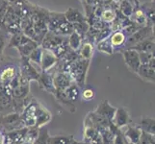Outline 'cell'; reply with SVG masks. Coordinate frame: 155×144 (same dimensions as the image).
I'll list each match as a JSON object with an SVG mask.
<instances>
[{
    "instance_id": "cell-1",
    "label": "cell",
    "mask_w": 155,
    "mask_h": 144,
    "mask_svg": "<svg viewBox=\"0 0 155 144\" xmlns=\"http://www.w3.org/2000/svg\"><path fill=\"white\" fill-rule=\"evenodd\" d=\"M90 63L91 61L78 58L74 62L62 63V69H59V70L68 73L71 77L72 81L81 88L85 86V83H86V77Z\"/></svg>"
},
{
    "instance_id": "cell-2",
    "label": "cell",
    "mask_w": 155,
    "mask_h": 144,
    "mask_svg": "<svg viewBox=\"0 0 155 144\" xmlns=\"http://www.w3.org/2000/svg\"><path fill=\"white\" fill-rule=\"evenodd\" d=\"M0 126L5 130V132L18 130L25 127L20 117V114L18 111H13L0 116Z\"/></svg>"
},
{
    "instance_id": "cell-3",
    "label": "cell",
    "mask_w": 155,
    "mask_h": 144,
    "mask_svg": "<svg viewBox=\"0 0 155 144\" xmlns=\"http://www.w3.org/2000/svg\"><path fill=\"white\" fill-rule=\"evenodd\" d=\"M149 37H154V26H143V27L136 31L134 34L128 37L124 44V49L132 48L137 43L149 38Z\"/></svg>"
},
{
    "instance_id": "cell-4",
    "label": "cell",
    "mask_w": 155,
    "mask_h": 144,
    "mask_svg": "<svg viewBox=\"0 0 155 144\" xmlns=\"http://www.w3.org/2000/svg\"><path fill=\"white\" fill-rule=\"evenodd\" d=\"M19 72L20 75L24 79L27 80L28 82L31 81H38L40 72L35 68L27 57H20L19 59Z\"/></svg>"
},
{
    "instance_id": "cell-5",
    "label": "cell",
    "mask_w": 155,
    "mask_h": 144,
    "mask_svg": "<svg viewBox=\"0 0 155 144\" xmlns=\"http://www.w3.org/2000/svg\"><path fill=\"white\" fill-rule=\"evenodd\" d=\"M122 57L126 66L129 68V70L136 73L139 66H141L140 58H139V52L136 51L133 48H128V49H124L121 51Z\"/></svg>"
},
{
    "instance_id": "cell-6",
    "label": "cell",
    "mask_w": 155,
    "mask_h": 144,
    "mask_svg": "<svg viewBox=\"0 0 155 144\" xmlns=\"http://www.w3.org/2000/svg\"><path fill=\"white\" fill-rule=\"evenodd\" d=\"M58 62H59L58 58L53 54L52 51L42 49L41 65H40L41 71L49 72L58 65Z\"/></svg>"
},
{
    "instance_id": "cell-7",
    "label": "cell",
    "mask_w": 155,
    "mask_h": 144,
    "mask_svg": "<svg viewBox=\"0 0 155 144\" xmlns=\"http://www.w3.org/2000/svg\"><path fill=\"white\" fill-rule=\"evenodd\" d=\"M68 39V37H63V36H58L51 33V32H47L45 34V38L42 39L41 42V46L42 49H46V50H52L54 49L56 46L59 44H61L64 40H66Z\"/></svg>"
},
{
    "instance_id": "cell-8",
    "label": "cell",
    "mask_w": 155,
    "mask_h": 144,
    "mask_svg": "<svg viewBox=\"0 0 155 144\" xmlns=\"http://www.w3.org/2000/svg\"><path fill=\"white\" fill-rule=\"evenodd\" d=\"M27 127H23L21 129L6 132L4 134L5 144H21L25 141Z\"/></svg>"
},
{
    "instance_id": "cell-9",
    "label": "cell",
    "mask_w": 155,
    "mask_h": 144,
    "mask_svg": "<svg viewBox=\"0 0 155 144\" xmlns=\"http://www.w3.org/2000/svg\"><path fill=\"white\" fill-rule=\"evenodd\" d=\"M53 84H54L55 88L65 90L73 83L71 77L68 73L62 70H58L53 74Z\"/></svg>"
},
{
    "instance_id": "cell-10",
    "label": "cell",
    "mask_w": 155,
    "mask_h": 144,
    "mask_svg": "<svg viewBox=\"0 0 155 144\" xmlns=\"http://www.w3.org/2000/svg\"><path fill=\"white\" fill-rule=\"evenodd\" d=\"M128 37L122 30L113 32L110 37L109 40L111 42L112 46L114 48V52H121L124 49V44Z\"/></svg>"
},
{
    "instance_id": "cell-11",
    "label": "cell",
    "mask_w": 155,
    "mask_h": 144,
    "mask_svg": "<svg viewBox=\"0 0 155 144\" xmlns=\"http://www.w3.org/2000/svg\"><path fill=\"white\" fill-rule=\"evenodd\" d=\"M130 122H131V118H130L129 113H128V110L125 108L117 109L112 123L121 130V129H124L125 126L129 125Z\"/></svg>"
},
{
    "instance_id": "cell-12",
    "label": "cell",
    "mask_w": 155,
    "mask_h": 144,
    "mask_svg": "<svg viewBox=\"0 0 155 144\" xmlns=\"http://www.w3.org/2000/svg\"><path fill=\"white\" fill-rule=\"evenodd\" d=\"M84 141L90 144H103L99 132L91 125H84Z\"/></svg>"
},
{
    "instance_id": "cell-13",
    "label": "cell",
    "mask_w": 155,
    "mask_h": 144,
    "mask_svg": "<svg viewBox=\"0 0 155 144\" xmlns=\"http://www.w3.org/2000/svg\"><path fill=\"white\" fill-rule=\"evenodd\" d=\"M124 128H126V129L124 131H121V133L125 142L132 143V144H139V141H140L142 136V130L140 129V127L127 125Z\"/></svg>"
},
{
    "instance_id": "cell-14",
    "label": "cell",
    "mask_w": 155,
    "mask_h": 144,
    "mask_svg": "<svg viewBox=\"0 0 155 144\" xmlns=\"http://www.w3.org/2000/svg\"><path fill=\"white\" fill-rule=\"evenodd\" d=\"M37 82L39 84V88L44 91L49 92L51 94H53V92L55 91V87L54 84H53V76L52 74H50V72L41 71Z\"/></svg>"
},
{
    "instance_id": "cell-15",
    "label": "cell",
    "mask_w": 155,
    "mask_h": 144,
    "mask_svg": "<svg viewBox=\"0 0 155 144\" xmlns=\"http://www.w3.org/2000/svg\"><path fill=\"white\" fill-rule=\"evenodd\" d=\"M116 110H117V108H114L107 100H103L102 102L97 106V108L94 110V113L97 114L100 116L104 117V118H106L108 121L112 122L115 116Z\"/></svg>"
},
{
    "instance_id": "cell-16",
    "label": "cell",
    "mask_w": 155,
    "mask_h": 144,
    "mask_svg": "<svg viewBox=\"0 0 155 144\" xmlns=\"http://www.w3.org/2000/svg\"><path fill=\"white\" fill-rule=\"evenodd\" d=\"M66 18L64 13H58V12H49L48 18H47V29L48 32L54 33V32L60 27V26L66 22Z\"/></svg>"
},
{
    "instance_id": "cell-17",
    "label": "cell",
    "mask_w": 155,
    "mask_h": 144,
    "mask_svg": "<svg viewBox=\"0 0 155 144\" xmlns=\"http://www.w3.org/2000/svg\"><path fill=\"white\" fill-rule=\"evenodd\" d=\"M53 95H54V97L59 102V104H60L62 107H64L66 110L71 111V113H75L76 111L75 105L73 104L72 101H71L68 99V97L65 92V90L55 88V91L53 92Z\"/></svg>"
},
{
    "instance_id": "cell-18",
    "label": "cell",
    "mask_w": 155,
    "mask_h": 144,
    "mask_svg": "<svg viewBox=\"0 0 155 144\" xmlns=\"http://www.w3.org/2000/svg\"><path fill=\"white\" fill-rule=\"evenodd\" d=\"M52 119V115L50 114V111L45 109L44 106H41V104L39 105L38 109L36 111V124L35 126L38 128H41L42 126H45V124L49 123Z\"/></svg>"
},
{
    "instance_id": "cell-19",
    "label": "cell",
    "mask_w": 155,
    "mask_h": 144,
    "mask_svg": "<svg viewBox=\"0 0 155 144\" xmlns=\"http://www.w3.org/2000/svg\"><path fill=\"white\" fill-rule=\"evenodd\" d=\"M129 18L132 22L138 24L139 26H141V27L147 26L146 14H145L143 9L141 7V4H138L136 6H134V10H133V13Z\"/></svg>"
},
{
    "instance_id": "cell-20",
    "label": "cell",
    "mask_w": 155,
    "mask_h": 144,
    "mask_svg": "<svg viewBox=\"0 0 155 144\" xmlns=\"http://www.w3.org/2000/svg\"><path fill=\"white\" fill-rule=\"evenodd\" d=\"M136 74L147 82H155V69L149 67L147 65H141L139 66Z\"/></svg>"
},
{
    "instance_id": "cell-21",
    "label": "cell",
    "mask_w": 155,
    "mask_h": 144,
    "mask_svg": "<svg viewBox=\"0 0 155 144\" xmlns=\"http://www.w3.org/2000/svg\"><path fill=\"white\" fill-rule=\"evenodd\" d=\"M64 15H65L66 20L72 24L76 22H82V21H87L85 15L80 11L74 8H68V10L64 13Z\"/></svg>"
},
{
    "instance_id": "cell-22",
    "label": "cell",
    "mask_w": 155,
    "mask_h": 144,
    "mask_svg": "<svg viewBox=\"0 0 155 144\" xmlns=\"http://www.w3.org/2000/svg\"><path fill=\"white\" fill-rule=\"evenodd\" d=\"M29 40H31V39L29 38V37L24 35L22 32H20V33L10 35L7 46L9 48H17V47H18L20 45L26 43V42H28Z\"/></svg>"
},
{
    "instance_id": "cell-23",
    "label": "cell",
    "mask_w": 155,
    "mask_h": 144,
    "mask_svg": "<svg viewBox=\"0 0 155 144\" xmlns=\"http://www.w3.org/2000/svg\"><path fill=\"white\" fill-rule=\"evenodd\" d=\"M154 37H149V38L142 40L141 42L137 43L132 48L138 52H148V53H154Z\"/></svg>"
},
{
    "instance_id": "cell-24",
    "label": "cell",
    "mask_w": 155,
    "mask_h": 144,
    "mask_svg": "<svg viewBox=\"0 0 155 144\" xmlns=\"http://www.w3.org/2000/svg\"><path fill=\"white\" fill-rule=\"evenodd\" d=\"M94 44L91 43L89 41H83L81 47L78 50V55L79 58L91 61L94 56Z\"/></svg>"
},
{
    "instance_id": "cell-25",
    "label": "cell",
    "mask_w": 155,
    "mask_h": 144,
    "mask_svg": "<svg viewBox=\"0 0 155 144\" xmlns=\"http://www.w3.org/2000/svg\"><path fill=\"white\" fill-rule=\"evenodd\" d=\"M141 7L145 11L147 18V25L154 26V18H155V10H154V2L147 1V3L141 4Z\"/></svg>"
},
{
    "instance_id": "cell-26",
    "label": "cell",
    "mask_w": 155,
    "mask_h": 144,
    "mask_svg": "<svg viewBox=\"0 0 155 144\" xmlns=\"http://www.w3.org/2000/svg\"><path fill=\"white\" fill-rule=\"evenodd\" d=\"M83 38L80 35H78L76 32H73L71 35L68 37V43L71 49L74 50V51H78L81 47L82 43H83Z\"/></svg>"
},
{
    "instance_id": "cell-27",
    "label": "cell",
    "mask_w": 155,
    "mask_h": 144,
    "mask_svg": "<svg viewBox=\"0 0 155 144\" xmlns=\"http://www.w3.org/2000/svg\"><path fill=\"white\" fill-rule=\"evenodd\" d=\"M37 46H39L38 42L31 40L28 42H26V43L17 47L15 49L18 51V54L20 55V57H28L30 53L33 51Z\"/></svg>"
},
{
    "instance_id": "cell-28",
    "label": "cell",
    "mask_w": 155,
    "mask_h": 144,
    "mask_svg": "<svg viewBox=\"0 0 155 144\" xmlns=\"http://www.w3.org/2000/svg\"><path fill=\"white\" fill-rule=\"evenodd\" d=\"M65 92L68 97V99L72 101V102L77 101L81 97V89H80V88L74 82L68 88L65 89Z\"/></svg>"
},
{
    "instance_id": "cell-29",
    "label": "cell",
    "mask_w": 155,
    "mask_h": 144,
    "mask_svg": "<svg viewBox=\"0 0 155 144\" xmlns=\"http://www.w3.org/2000/svg\"><path fill=\"white\" fill-rule=\"evenodd\" d=\"M140 129L149 135L155 134V121L154 118H143L140 123Z\"/></svg>"
},
{
    "instance_id": "cell-30",
    "label": "cell",
    "mask_w": 155,
    "mask_h": 144,
    "mask_svg": "<svg viewBox=\"0 0 155 144\" xmlns=\"http://www.w3.org/2000/svg\"><path fill=\"white\" fill-rule=\"evenodd\" d=\"M94 46L97 47V49L101 52V53H104V54H107V55H112L114 54V48L112 46L111 42L109 40V38L108 39H105L103 40H100L98 41L97 43H95Z\"/></svg>"
},
{
    "instance_id": "cell-31",
    "label": "cell",
    "mask_w": 155,
    "mask_h": 144,
    "mask_svg": "<svg viewBox=\"0 0 155 144\" xmlns=\"http://www.w3.org/2000/svg\"><path fill=\"white\" fill-rule=\"evenodd\" d=\"M117 10L124 15H125L126 18H130L133 13V10H134V6L128 0H121L117 4Z\"/></svg>"
},
{
    "instance_id": "cell-32",
    "label": "cell",
    "mask_w": 155,
    "mask_h": 144,
    "mask_svg": "<svg viewBox=\"0 0 155 144\" xmlns=\"http://www.w3.org/2000/svg\"><path fill=\"white\" fill-rule=\"evenodd\" d=\"M75 139L72 136H50L48 144H73Z\"/></svg>"
},
{
    "instance_id": "cell-33",
    "label": "cell",
    "mask_w": 155,
    "mask_h": 144,
    "mask_svg": "<svg viewBox=\"0 0 155 144\" xmlns=\"http://www.w3.org/2000/svg\"><path fill=\"white\" fill-rule=\"evenodd\" d=\"M103 8V7H102ZM116 10L117 9H111V8H103L101 11L99 18L102 19L105 23L110 24L112 21L116 18Z\"/></svg>"
},
{
    "instance_id": "cell-34",
    "label": "cell",
    "mask_w": 155,
    "mask_h": 144,
    "mask_svg": "<svg viewBox=\"0 0 155 144\" xmlns=\"http://www.w3.org/2000/svg\"><path fill=\"white\" fill-rule=\"evenodd\" d=\"M73 32H74L73 24L68 22V21H66V22H64L53 34L58 35V36H63V37H68L71 33H73Z\"/></svg>"
},
{
    "instance_id": "cell-35",
    "label": "cell",
    "mask_w": 155,
    "mask_h": 144,
    "mask_svg": "<svg viewBox=\"0 0 155 144\" xmlns=\"http://www.w3.org/2000/svg\"><path fill=\"white\" fill-rule=\"evenodd\" d=\"M69 49V46H68V39L66 40H64L61 44H59L58 46H56L54 49H52V53L54 54L57 58L58 60H61V59L65 56L66 53L68 51Z\"/></svg>"
},
{
    "instance_id": "cell-36",
    "label": "cell",
    "mask_w": 155,
    "mask_h": 144,
    "mask_svg": "<svg viewBox=\"0 0 155 144\" xmlns=\"http://www.w3.org/2000/svg\"><path fill=\"white\" fill-rule=\"evenodd\" d=\"M49 133L48 130L45 129V128H40L39 130V135L36 137V139L32 142L33 144H48L49 140Z\"/></svg>"
},
{
    "instance_id": "cell-37",
    "label": "cell",
    "mask_w": 155,
    "mask_h": 144,
    "mask_svg": "<svg viewBox=\"0 0 155 144\" xmlns=\"http://www.w3.org/2000/svg\"><path fill=\"white\" fill-rule=\"evenodd\" d=\"M41 54H42V48H41V45H39V46H37L35 49L30 53L29 56L27 58H28V60L32 63H35V65H38L40 66Z\"/></svg>"
},
{
    "instance_id": "cell-38",
    "label": "cell",
    "mask_w": 155,
    "mask_h": 144,
    "mask_svg": "<svg viewBox=\"0 0 155 144\" xmlns=\"http://www.w3.org/2000/svg\"><path fill=\"white\" fill-rule=\"evenodd\" d=\"M74 32H76L78 35H80L84 40L85 35L87 34V32L90 28V25L88 24L87 21H82V22H76L73 23Z\"/></svg>"
},
{
    "instance_id": "cell-39",
    "label": "cell",
    "mask_w": 155,
    "mask_h": 144,
    "mask_svg": "<svg viewBox=\"0 0 155 144\" xmlns=\"http://www.w3.org/2000/svg\"><path fill=\"white\" fill-rule=\"evenodd\" d=\"M10 35L3 29H0V57L3 56V52L8 45Z\"/></svg>"
},
{
    "instance_id": "cell-40",
    "label": "cell",
    "mask_w": 155,
    "mask_h": 144,
    "mask_svg": "<svg viewBox=\"0 0 155 144\" xmlns=\"http://www.w3.org/2000/svg\"><path fill=\"white\" fill-rule=\"evenodd\" d=\"M39 130H40V128L36 127V126L27 127V133H26L25 141L33 142L36 139V137L39 135Z\"/></svg>"
},
{
    "instance_id": "cell-41",
    "label": "cell",
    "mask_w": 155,
    "mask_h": 144,
    "mask_svg": "<svg viewBox=\"0 0 155 144\" xmlns=\"http://www.w3.org/2000/svg\"><path fill=\"white\" fill-rule=\"evenodd\" d=\"M111 34H112V31H111V29L109 27V25L106 26V27H104V28H102V29L98 30L97 34V38H95V43H97V42L100 41V40L108 39Z\"/></svg>"
},
{
    "instance_id": "cell-42",
    "label": "cell",
    "mask_w": 155,
    "mask_h": 144,
    "mask_svg": "<svg viewBox=\"0 0 155 144\" xmlns=\"http://www.w3.org/2000/svg\"><path fill=\"white\" fill-rule=\"evenodd\" d=\"M139 58H140L141 65H147L154 57V53L148 52H139Z\"/></svg>"
},
{
    "instance_id": "cell-43",
    "label": "cell",
    "mask_w": 155,
    "mask_h": 144,
    "mask_svg": "<svg viewBox=\"0 0 155 144\" xmlns=\"http://www.w3.org/2000/svg\"><path fill=\"white\" fill-rule=\"evenodd\" d=\"M140 28H142L141 26H139L138 24H136V23H134V22H130V24L129 25H127L126 27H124V29H122V31L124 32L125 33V35L127 36V37H129V36H131L132 34H134L136 31H138Z\"/></svg>"
},
{
    "instance_id": "cell-44",
    "label": "cell",
    "mask_w": 155,
    "mask_h": 144,
    "mask_svg": "<svg viewBox=\"0 0 155 144\" xmlns=\"http://www.w3.org/2000/svg\"><path fill=\"white\" fill-rule=\"evenodd\" d=\"M139 144H155L154 142V136L149 135L142 131V136L139 141Z\"/></svg>"
},
{
    "instance_id": "cell-45",
    "label": "cell",
    "mask_w": 155,
    "mask_h": 144,
    "mask_svg": "<svg viewBox=\"0 0 155 144\" xmlns=\"http://www.w3.org/2000/svg\"><path fill=\"white\" fill-rule=\"evenodd\" d=\"M9 7V3L5 0H0V29H1L2 26V20L5 14H6V11Z\"/></svg>"
},
{
    "instance_id": "cell-46",
    "label": "cell",
    "mask_w": 155,
    "mask_h": 144,
    "mask_svg": "<svg viewBox=\"0 0 155 144\" xmlns=\"http://www.w3.org/2000/svg\"><path fill=\"white\" fill-rule=\"evenodd\" d=\"M94 95H95V93L92 88H85L81 91V97L86 101H90V100L94 99Z\"/></svg>"
},
{
    "instance_id": "cell-47",
    "label": "cell",
    "mask_w": 155,
    "mask_h": 144,
    "mask_svg": "<svg viewBox=\"0 0 155 144\" xmlns=\"http://www.w3.org/2000/svg\"><path fill=\"white\" fill-rule=\"evenodd\" d=\"M112 144H125V140H124V136H122L121 130L120 132H117V134L114 136Z\"/></svg>"
},
{
    "instance_id": "cell-48",
    "label": "cell",
    "mask_w": 155,
    "mask_h": 144,
    "mask_svg": "<svg viewBox=\"0 0 155 144\" xmlns=\"http://www.w3.org/2000/svg\"><path fill=\"white\" fill-rule=\"evenodd\" d=\"M0 144H5V138H4V135L0 132Z\"/></svg>"
},
{
    "instance_id": "cell-49",
    "label": "cell",
    "mask_w": 155,
    "mask_h": 144,
    "mask_svg": "<svg viewBox=\"0 0 155 144\" xmlns=\"http://www.w3.org/2000/svg\"><path fill=\"white\" fill-rule=\"evenodd\" d=\"M130 3H132L133 4V6H136V5H138V4H140V2L138 1V0H128Z\"/></svg>"
},
{
    "instance_id": "cell-50",
    "label": "cell",
    "mask_w": 155,
    "mask_h": 144,
    "mask_svg": "<svg viewBox=\"0 0 155 144\" xmlns=\"http://www.w3.org/2000/svg\"><path fill=\"white\" fill-rule=\"evenodd\" d=\"M5 1H7L9 4H14V3H15V2L19 1V0H5Z\"/></svg>"
},
{
    "instance_id": "cell-51",
    "label": "cell",
    "mask_w": 155,
    "mask_h": 144,
    "mask_svg": "<svg viewBox=\"0 0 155 144\" xmlns=\"http://www.w3.org/2000/svg\"><path fill=\"white\" fill-rule=\"evenodd\" d=\"M73 144H90V143L85 142V141H76V140H75V142H74Z\"/></svg>"
},
{
    "instance_id": "cell-52",
    "label": "cell",
    "mask_w": 155,
    "mask_h": 144,
    "mask_svg": "<svg viewBox=\"0 0 155 144\" xmlns=\"http://www.w3.org/2000/svg\"><path fill=\"white\" fill-rule=\"evenodd\" d=\"M21 144H33L32 142H29V141H24V142H22Z\"/></svg>"
},
{
    "instance_id": "cell-53",
    "label": "cell",
    "mask_w": 155,
    "mask_h": 144,
    "mask_svg": "<svg viewBox=\"0 0 155 144\" xmlns=\"http://www.w3.org/2000/svg\"><path fill=\"white\" fill-rule=\"evenodd\" d=\"M148 1H151V2H154V0H148Z\"/></svg>"
},
{
    "instance_id": "cell-54",
    "label": "cell",
    "mask_w": 155,
    "mask_h": 144,
    "mask_svg": "<svg viewBox=\"0 0 155 144\" xmlns=\"http://www.w3.org/2000/svg\"><path fill=\"white\" fill-rule=\"evenodd\" d=\"M125 144H132V143H128V142H125Z\"/></svg>"
},
{
    "instance_id": "cell-55",
    "label": "cell",
    "mask_w": 155,
    "mask_h": 144,
    "mask_svg": "<svg viewBox=\"0 0 155 144\" xmlns=\"http://www.w3.org/2000/svg\"><path fill=\"white\" fill-rule=\"evenodd\" d=\"M82 1H85V0H82Z\"/></svg>"
}]
</instances>
